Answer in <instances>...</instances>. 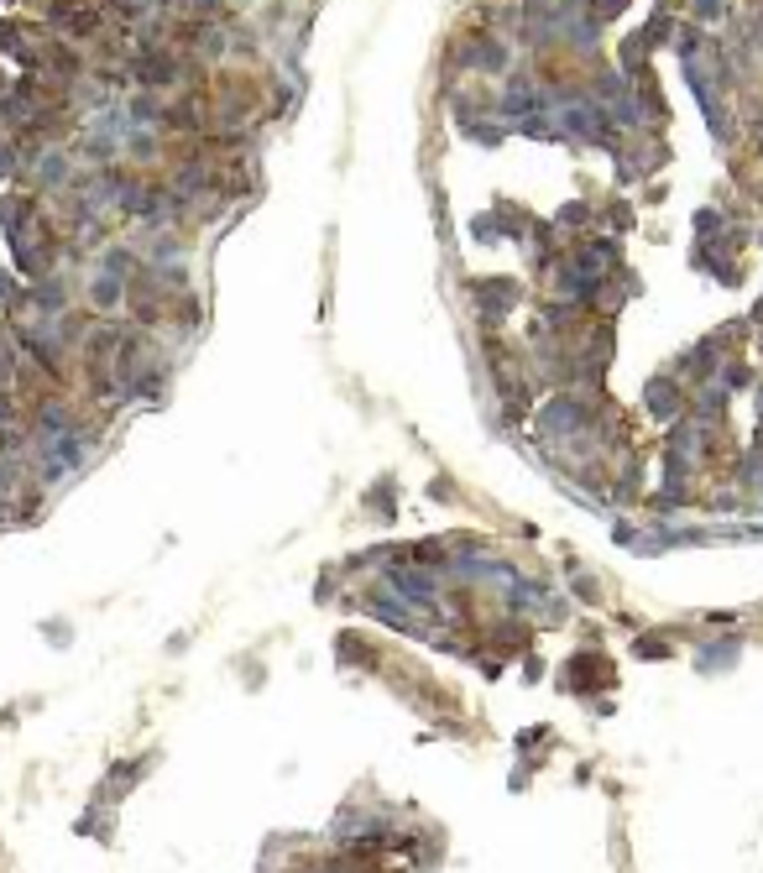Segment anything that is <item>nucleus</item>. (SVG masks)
<instances>
[{
    "label": "nucleus",
    "instance_id": "f257e3e1",
    "mask_svg": "<svg viewBox=\"0 0 763 873\" xmlns=\"http://www.w3.org/2000/svg\"><path fill=\"white\" fill-rule=\"evenodd\" d=\"M450 63L455 74H487V79H502L513 68V37H502L492 27H466L460 42L450 48Z\"/></svg>",
    "mask_w": 763,
    "mask_h": 873
},
{
    "label": "nucleus",
    "instance_id": "20e7f679",
    "mask_svg": "<svg viewBox=\"0 0 763 873\" xmlns=\"http://www.w3.org/2000/svg\"><path fill=\"white\" fill-rule=\"evenodd\" d=\"M63 309H74V283H68L63 267L27 283V309L21 314H63Z\"/></svg>",
    "mask_w": 763,
    "mask_h": 873
},
{
    "label": "nucleus",
    "instance_id": "7ed1b4c3",
    "mask_svg": "<svg viewBox=\"0 0 763 873\" xmlns=\"http://www.w3.org/2000/svg\"><path fill=\"white\" fill-rule=\"evenodd\" d=\"M518 298H523L518 278H471V304H476L481 325H502L518 309Z\"/></svg>",
    "mask_w": 763,
    "mask_h": 873
},
{
    "label": "nucleus",
    "instance_id": "9b49d317",
    "mask_svg": "<svg viewBox=\"0 0 763 873\" xmlns=\"http://www.w3.org/2000/svg\"><path fill=\"white\" fill-rule=\"evenodd\" d=\"M21 309H27V288L16 283V272L0 267V319H16Z\"/></svg>",
    "mask_w": 763,
    "mask_h": 873
},
{
    "label": "nucleus",
    "instance_id": "4be33fe9",
    "mask_svg": "<svg viewBox=\"0 0 763 873\" xmlns=\"http://www.w3.org/2000/svg\"><path fill=\"white\" fill-rule=\"evenodd\" d=\"M758 408H763V387H758Z\"/></svg>",
    "mask_w": 763,
    "mask_h": 873
},
{
    "label": "nucleus",
    "instance_id": "aec40b11",
    "mask_svg": "<svg viewBox=\"0 0 763 873\" xmlns=\"http://www.w3.org/2000/svg\"><path fill=\"white\" fill-rule=\"evenodd\" d=\"M230 6H236V11H262L267 0H230Z\"/></svg>",
    "mask_w": 763,
    "mask_h": 873
},
{
    "label": "nucleus",
    "instance_id": "2eb2a0df",
    "mask_svg": "<svg viewBox=\"0 0 763 873\" xmlns=\"http://www.w3.org/2000/svg\"><path fill=\"white\" fill-rule=\"evenodd\" d=\"M732 0H690V21H701V27H711V21H727Z\"/></svg>",
    "mask_w": 763,
    "mask_h": 873
},
{
    "label": "nucleus",
    "instance_id": "f3484780",
    "mask_svg": "<svg viewBox=\"0 0 763 873\" xmlns=\"http://www.w3.org/2000/svg\"><path fill=\"white\" fill-rule=\"evenodd\" d=\"M607 225H612V231H628V225H633V210H628L622 199H612V204H607Z\"/></svg>",
    "mask_w": 763,
    "mask_h": 873
},
{
    "label": "nucleus",
    "instance_id": "412c9836",
    "mask_svg": "<svg viewBox=\"0 0 763 873\" xmlns=\"http://www.w3.org/2000/svg\"><path fill=\"white\" fill-rule=\"evenodd\" d=\"M11 84H16V79L6 74V68H0V95H11Z\"/></svg>",
    "mask_w": 763,
    "mask_h": 873
},
{
    "label": "nucleus",
    "instance_id": "6e6552de",
    "mask_svg": "<svg viewBox=\"0 0 763 873\" xmlns=\"http://www.w3.org/2000/svg\"><path fill=\"white\" fill-rule=\"evenodd\" d=\"M460 136H471V142H481V147H502L507 126H502V116H471V121H460Z\"/></svg>",
    "mask_w": 763,
    "mask_h": 873
},
{
    "label": "nucleus",
    "instance_id": "f8f14e48",
    "mask_svg": "<svg viewBox=\"0 0 763 873\" xmlns=\"http://www.w3.org/2000/svg\"><path fill=\"white\" fill-rule=\"evenodd\" d=\"M591 220H596V210H591L586 199H570V204H560V215H554V225H560V231H586Z\"/></svg>",
    "mask_w": 763,
    "mask_h": 873
},
{
    "label": "nucleus",
    "instance_id": "a211bd4d",
    "mask_svg": "<svg viewBox=\"0 0 763 873\" xmlns=\"http://www.w3.org/2000/svg\"><path fill=\"white\" fill-rule=\"evenodd\" d=\"M722 225H727L722 210H696V231H701L706 241H711V231H722Z\"/></svg>",
    "mask_w": 763,
    "mask_h": 873
},
{
    "label": "nucleus",
    "instance_id": "4468645a",
    "mask_svg": "<svg viewBox=\"0 0 763 873\" xmlns=\"http://www.w3.org/2000/svg\"><path fill=\"white\" fill-rule=\"evenodd\" d=\"M570 680H575V685H581V691H586V685H596V680H607V664H601L596 654H581V659H575V664H570Z\"/></svg>",
    "mask_w": 763,
    "mask_h": 873
},
{
    "label": "nucleus",
    "instance_id": "9d476101",
    "mask_svg": "<svg viewBox=\"0 0 763 873\" xmlns=\"http://www.w3.org/2000/svg\"><path fill=\"white\" fill-rule=\"evenodd\" d=\"M675 53H680V63L706 53V27H701V21H680V27H675Z\"/></svg>",
    "mask_w": 763,
    "mask_h": 873
},
{
    "label": "nucleus",
    "instance_id": "0eeeda50",
    "mask_svg": "<svg viewBox=\"0 0 763 873\" xmlns=\"http://www.w3.org/2000/svg\"><path fill=\"white\" fill-rule=\"evenodd\" d=\"M48 210L42 204V194L37 189H11V194H0V231H6V241L16 236V231H27V225Z\"/></svg>",
    "mask_w": 763,
    "mask_h": 873
},
{
    "label": "nucleus",
    "instance_id": "ddd939ff",
    "mask_svg": "<svg viewBox=\"0 0 763 873\" xmlns=\"http://www.w3.org/2000/svg\"><path fill=\"white\" fill-rule=\"evenodd\" d=\"M675 27H680V21H675V11H654L649 16V27H643V37H649V48H659V42H675Z\"/></svg>",
    "mask_w": 763,
    "mask_h": 873
},
{
    "label": "nucleus",
    "instance_id": "f03ea898",
    "mask_svg": "<svg viewBox=\"0 0 763 873\" xmlns=\"http://www.w3.org/2000/svg\"><path fill=\"white\" fill-rule=\"evenodd\" d=\"M79 173V157H74V147H42L37 157H32V163H27V173H21V178H27L32 183V189L37 194H63L68 189V178H74Z\"/></svg>",
    "mask_w": 763,
    "mask_h": 873
},
{
    "label": "nucleus",
    "instance_id": "423d86ee",
    "mask_svg": "<svg viewBox=\"0 0 763 873\" xmlns=\"http://www.w3.org/2000/svg\"><path fill=\"white\" fill-rule=\"evenodd\" d=\"M84 309H95V314H121L126 309V278H115V272H105V267H95L84 278Z\"/></svg>",
    "mask_w": 763,
    "mask_h": 873
},
{
    "label": "nucleus",
    "instance_id": "dca6fc26",
    "mask_svg": "<svg viewBox=\"0 0 763 873\" xmlns=\"http://www.w3.org/2000/svg\"><path fill=\"white\" fill-rule=\"evenodd\" d=\"M586 11L601 16V21H617L622 11H628V0H586Z\"/></svg>",
    "mask_w": 763,
    "mask_h": 873
},
{
    "label": "nucleus",
    "instance_id": "1a4fd4ad",
    "mask_svg": "<svg viewBox=\"0 0 763 873\" xmlns=\"http://www.w3.org/2000/svg\"><path fill=\"white\" fill-rule=\"evenodd\" d=\"M21 173H27V152L11 131H0V183H16Z\"/></svg>",
    "mask_w": 763,
    "mask_h": 873
},
{
    "label": "nucleus",
    "instance_id": "6ab92c4d",
    "mask_svg": "<svg viewBox=\"0 0 763 873\" xmlns=\"http://www.w3.org/2000/svg\"><path fill=\"white\" fill-rule=\"evenodd\" d=\"M638 659H669V643L664 638H638Z\"/></svg>",
    "mask_w": 763,
    "mask_h": 873
},
{
    "label": "nucleus",
    "instance_id": "39448f33",
    "mask_svg": "<svg viewBox=\"0 0 763 873\" xmlns=\"http://www.w3.org/2000/svg\"><path fill=\"white\" fill-rule=\"evenodd\" d=\"M643 408H649L654 419L675 424V419H680V408H685V382H680L675 372L649 377V382H643Z\"/></svg>",
    "mask_w": 763,
    "mask_h": 873
}]
</instances>
